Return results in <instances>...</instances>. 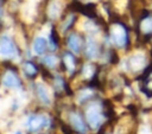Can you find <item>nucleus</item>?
I'll return each instance as SVG.
<instances>
[{
    "instance_id": "nucleus-9",
    "label": "nucleus",
    "mask_w": 152,
    "mask_h": 134,
    "mask_svg": "<svg viewBox=\"0 0 152 134\" xmlns=\"http://www.w3.org/2000/svg\"><path fill=\"white\" fill-rule=\"evenodd\" d=\"M37 92H38V96H39L40 101H42L44 104L49 106V104H50V92H49L48 88H46L44 84L38 83V84H37Z\"/></svg>"
},
{
    "instance_id": "nucleus-15",
    "label": "nucleus",
    "mask_w": 152,
    "mask_h": 134,
    "mask_svg": "<svg viewBox=\"0 0 152 134\" xmlns=\"http://www.w3.org/2000/svg\"><path fill=\"white\" fill-rule=\"evenodd\" d=\"M140 28L144 33H151L152 32V18H146L141 21Z\"/></svg>"
},
{
    "instance_id": "nucleus-18",
    "label": "nucleus",
    "mask_w": 152,
    "mask_h": 134,
    "mask_svg": "<svg viewBox=\"0 0 152 134\" xmlns=\"http://www.w3.org/2000/svg\"><path fill=\"white\" fill-rule=\"evenodd\" d=\"M23 69H24V72L27 76H34L36 72H37V69H36V66L32 63H25L24 66H23Z\"/></svg>"
},
{
    "instance_id": "nucleus-19",
    "label": "nucleus",
    "mask_w": 152,
    "mask_h": 134,
    "mask_svg": "<svg viewBox=\"0 0 152 134\" xmlns=\"http://www.w3.org/2000/svg\"><path fill=\"white\" fill-rule=\"evenodd\" d=\"M93 74H94V66H93V65H90V64L83 65V68H82V75H83L84 77L89 78V77L93 76Z\"/></svg>"
},
{
    "instance_id": "nucleus-13",
    "label": "nucleus",
    "mask_w": 152,
    "mask_h": 134,
    "mask_svg": "<svg viewBox=\"0 0 152 134\" xmlns=\"http://www.w3.org/2000/svg\"><path fill=\"white\" fill-rule=\"evenodd\" d=\"M63 63L69 72H72L75 70V59L70 53H65L63 57Z\"/></svg>"
},
{
    "instance_id": "nucleus-3",
    "label": "nucleus",
    "mask_w": 152,
    "mask_h": 134,
    "mask_svg": "<svg viewBox=\"0 0 152 134\" xmlns=\"http://www.w3.org/2000/svg\"><path fill=\"white\" fill-rule=\"evenodd\" d=\"M17 53L13 42L8 37L0 39V58H11Z\"/></svg>"
},
{
    "instance_id": "nucleus-22",
    "label": "nucleus",
    "mask_w": 152,
    "mask_h": 134,
    "mask_svg": "<svg viewBox=\"0 0 152 134\" xmlns=\"http://www.w3.org/2000/svg\"><path fill=\"white\" fill-rule=\"evenodd\" d=\"M11 134H23V132H21V130H14V132H12Z\"/></svg>"
},
{
    "instance_id": "nucleus-5",
    "label": "nucleus",
    "mask_w": 152,
    "mask_h": 134,
    "mask_svg": "<svg viewBox=\"0 0 152 134\" xmlns=\"http://www.w3.org/2000/svg\"><path fill=\"white\" fill-rule=\"evenodd\" d=\"M48 125H49L48 119L42 115H33L27 121V126L32 132H38L39 129H42L43 127H46Z\"/></svg>"
},
{
    "instance_id": "nucleus-6",
    "label": "nucleus",
    "mask_w": 152,
    "mask_h": 134,
    "mask_svg": "<svg viewBox=\"0 0 152 134\" xmlns=\"http://www.w3.org/2000/svg\"><path fill=\"white\" fill-rule=\"evenodd\" d=\"M70 125L78 133H86L87 132V127H86L82 117L76 113H71L70 114Z\"/></svg>"
},
{
    "instance_id": "nucleus-17",
    "label": "nucleus",
    "mask_w": 152,
    "mask_h": 134,
    "mask_svg": "<svg viewBox=\"0 0 152 134\" xmlns=\"http://www.w3.org/2000/svg\"><path fill=\"white\" fill-rule=\"evenodd\" d=\"M43 62H44V64H46L48 66H50V68H55L56 65H57V63H58V58L56 57V56H46V57H44V59H43Z\"/></svg>"
},
{
    "instance_id": "nucleus-1",
    "label": "nucleus",
    "mask_w": 152,
    "mask_h": 134,
    "mask_svg": "<svg viewBox=\"0 0 152 134\" xmlns=\"http://www.w3.org/2000/svg\"><path fill=\"white\" fill-rule=\"evenodd\" d=\"M87 120L94 130L100 128V126L103 122V117L101 115V108L99 103H93L87 109Z\"/></svg>"
},
{
    "instance_id": "nucleus-2",
    "label": "nucleus",
    "mask_w": 152,
    "mask_h": 134,
    "mask_svg": "<svg viewBox=\"0 0 152 134\" xmlns=\"http://www.w3.org/2000/svg\"><path fill=\"white\" fill-rule=\"evenodd\" d=\"M110 37L119 47H124L127 43V32L122 25H113L110 28Z\"/></svg>"
},
{
    "instance_id": "nucleus-20",
    "label": "nucleus",
    "mask_w": 152,
    "mask_h": 134,
    "mask_svg": "<svg viewBox=\"0 0 152 134\" xmlns=\"http://www.w3.org/2000/svg\"><path fill=\"white\" fill-rule=\"evenodd\" d=\"M72 20H74V17H69L63 24H62V26H61V30L63 31V32H65L70 26H71V24H72Z\"/></svg>"
},
{
    "instance_id": "nucleus-16",
    "label": "nucleus",
    "mask_w": 152,
    "mask_h": 134,
    "mask_svg": "<svg viewBox=\"0 0 152 134\" xmlns=\"http://www.w3.org/2000/svg\"><path fill=\"white\" fill-rule=\"evenodd\" d=\"M33 13H34V7H33V5H31V4H27V5H25V7L23 8V15L25 17V19H31L32 17H33Z\"/></svg>"
},
{
    "instance_id": "nucleus-8",
    "label": "nucleus",
    "mask_w": 152,
    "mask_h": 134,
    "mask_svg": "<svg viewBox=\"0 0 152 134\" xmlns=\"http://www.w3.org/2000/svg\"><path fill=\"white\" fill-rule=\"evenodd\" d=\"M62 12V4L58 0H52L48 7V14L51 19H57Z\"/></svg>"
},
{
    "instance_id": "nucleus-10",
    "label": "nucleus",
    "mask_w": 152,
    "mask_h": 134,
    "mask_svg": "<svg viewBox=\"0 0 152 134\" xmlns=\"http://www.w3.org/2000/svg\"><path fill=\"white\" fill-rule=\"evenodd\" d=\"M68 46L71 51H74L75 53H78L81 50V42L80 38L76 34H70L68 38Z\"/></svg>"
},
{
    "instance_id": "nucleus-14",
    "label": "nucleus",
    "mask_w": 152,
    "mask_h": 134,
    "mask_svg": "<svg viewBox=\"0 0 152 134\" xmlns=\"http://www.w3.org/2000/svg\"><path fill=\"white\" fill-rule=\"evenodd\" d=\"M91 95H93V91L90 89H84V90L80 91V94L77 96V102L78 103H83L84 101L89 100L91 97Z\"/></svg>"
},
{
    "instance_id": "nucleus-7",
    "label": "nucleus",
    "mask_w": 152,
    "mask_h": 134,
    "mask_svg": "<svg viewBox=\"0 0 152 134\" xmlns=\"http://www.w3.org/2000/svg\"><path fill=\"white\" fill-rule=\"evenodd\" d=\"M2 83L5 87L7 88H19L20 87V79L18 78V76L14 72H6L4 78H2Z\"/></svg>"
},
{
    "instance_id": "nucleus-21",
    "label": "nucleus",
    "mask_w": 152,
    "mask_h": 134,
    "mask_svg": "<svg viewBox=\"0 0 152 134\" xmlns=\"http://www.w3.org/2000/svg\"><path fill=\"white\" fill-rule=\"evenodd\" d=\"M138 134H152V130L148 126L146 125H141L138 129Z\"/></svg>"
},
{
    "instance_id": "nucleus-12",
    "label": "nucleus",
    "mask_w": 152,
    "mask_h": 134,
    "mask_svg": "<svg viewBox=\"0 0 152 134\" xmlns=\"http://www.w3.org/2000/svg\"><path fill=\"white\" fill-rule=\"evenodd\" d=\"M86 53H87V56L90 57V58H95V57L97 56V53H99V49H97L96 43H95L93 39H89V40H88Z\"/></svg>"
},
{
    "instance_id": "nucleus-4",
    "label": "nucleus",
    "mask_w": 152,
    "mask_h": 134,
    "mask_svg": "<svg viewBox=\"0 0 152 134\" xmlns=\"http://www.w3.org/2000/svg\"><path fill=\"white\" fill-rule=\"evenodd\" d=\"M146 63V57L142 52H138L133 56L129 57L128 59V68L133 71H139L145 66Z\"/></svg>"
},
{
    "instance_id": "nucleus-23",
    "label": "nucleus",
    "mask_w": 152,
    "mask_h": 134,
    "mask_svg": "<svg viewBox=\"0 0 152 134\" xmlns=\"http://www.w3.org/2000/svg\"><path fill=\"white\" fill-rule=\"evenodd\" d=\"M0 14H1V8H0Z\"/></svg>"
},
{
    "instance_id": "nucleus-11",
    "label": "nucleus",
    "mask_w": 152,
    "mask_h": 134,
    "mask_svg": "<svg viewBox=\"0 0 152 134\" xmlns=\"http://www.w3.org/2000/svg\"><path fill=\"white\" fill-rule=\"evenodd\" d=\"M46 49V42L43 37H37L33 42V50L37 55H42Z\"/></svg>"
}]
</instances>
